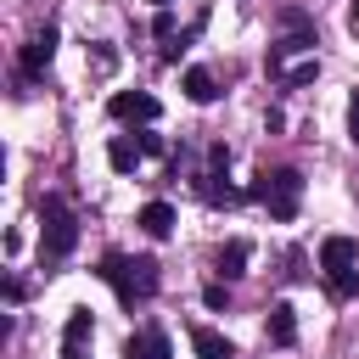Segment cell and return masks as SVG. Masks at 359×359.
Here are the masks:
<instances>
[{
	"label": "cell",
	"mask_w": 359,
	"mask_h": 359,
	"mask_svg": "<svg viewBox=\"0 0 359 359\" xmlns=\"http://www.w3.org/2000/svg\"><path fill=\"white\" fill-rule=\"evenodd\" d=\"M95 275L118 292V303L123 309H140V303H151L157 297V286H163V275H157V258H146V252H107L101 264H95Z\"/></svg>",
	"instance_id": "obj_1"
},
{
	"label": "cell",
	"mask_w": 359,
	"mask_h": 359,
	"mask_svg": "<svg viewBox=\"0 0 359 359\" xmlns=\"http://www.w3.org/2000/svg\"><path fill=\"white\" fill-rule=\"evenodd\" d=\"M247 196H252L275 224H292L297 208H303V174H297V168H264Z\"/></svg>",
	"instance_id": "obj_2"
},
{
	"label": "cell",
	"mask_w": 359,
	"mask_h": 359,
	"mask_svg": "<svg viewBox=\"0 0 359 359\" xmlns=\"http://www.w3.org/2000/svg\"><path fill=\"white\" fill-rule=\"evenodd\" d=\"M79 247V213L67 208V196H39V258L45 264H62L67 252Z\"/></svg>",
	"instance_id": "obj_3"
},
{
	"label": "cell",
	"mask_w": 359,
	"mask_h": 359,
	"mask_svg": "<svg viewBox=\"0 0 359 359\" xmlns=\"http://www.w3.org/2000/svg\"><path fill=\"white\" fill-rule=\"evenodd\" d=\"M320 269L337 297H359V241L353 236H325L320 241Z\"/></svg>",
	"instance_id": "obj_4"
},
{
	"label": "cell",
	"mask_w": 359,
	"mask_h": 359,
	"mask_svg": "<svg viewBox=\"0 0 359 359\" xmlns=\"http://www.w3.org/2000/svg\"><path fill=\"white\" fill-rule=\"evenodd\" d=\"M224 168H230V146H208V168L191 174V185H196V196H202L208 208H236V202H241V191L224 185Z\"/></svg>",
	"instance_id": "obj_5"
},
{
	"label": "cell",
	"mask_w": 359,
	"mask_h": 359,
	"mask_svg": "<svg viewBox=\"0 0 359 359\" xmlns=\"http://www.w3.org/2000/svg\"><path fill=\"white\" fill-rule=\"evenodd\" d=\"M50 56H56V28L45 22V28H34V34L22 39V56H17V73H22V79H45V67H50Z\"/></svg>",
	"instance_id": "obj_6"
},
{
	"label": "cell",
	"mask_w": 359,
	"mask_h": 359,
	"mask_svg": "<svg viewBox=\"0 0 359 359\" xmlns=\"http://www.w3.org/2000/svg\"><path fill=\"white\" fill-rule=\"evenodd\" d=\"M107 112H112V118H123V123H157V112H163V107H157V95H151V90H118V95L107 101Z\"/></svg>",
	"instance_id": "obj_7"
},
{
	"label": "cell",
	"mask_w": 359,
	"mask_h": 359,
	"mask_svg": "<svg viewBox=\"0 0 359 359\" xmlns=\"http://www.w3.org/2000/svg\"><path fill=\"white\" fill-rule=\"evenodd\" d=\"M123 353H129V359H174V348H168V331H163V325H140V331H129Z\"/></svg>",
	"instance_id": "obj_8"
},
{
	"label": "cell",
	"mask_w": 359,
	"mask_h": 359,
	"mask_svg": "<svg viewBox=\"0 0 359 359\" xmlns=\"http://www.w3.org/2000/svg\"><path fill=\"white\" fill-rule=\"evenodd\" d=\"M264 337L275 342V348H292L297 342V309L280 297V303H269V320H264Z\"/></svg>",
	"instance_id": "obj_9"
},
{
	"label": "cell",
	"mask_w": 359,
	"mask_h": 359,
	"mask_svg": "<svg viewBox=\"0 0 359 359\" xmlns=\"http://www.w3.org/2000/svg\"><path fill=\"white\" fill-rule=\"evenodd\" d=\"M247 258H252V241H241V236H230L219 252H213V269L224 275V280H236V275H247Z\"/></svg>",
	"instance_id": "obj_10"
},
{
	"label": "cell",
	"mask_w": 359,
	"mask_h": 359,
	"mask_svg": "<svg viewBox=\"0 0 359 359\" xmlns=\"http://www.w3.org/2000/svg\"><path fill=\"white\" fill-rule=\"evenodd\" d=\"M191 348H196V359H236V342L219 337L213 325H191Z\"/></svg>",
	"instance_id": "obj_11"
},
{
	"label": "cell",
	"mask_w": 359,
	"mask_h": 359,
	"mask_svg": "<svg viewBox=\"0 0 359 359\" xmlns=\"http://www.w3.org/2000/svg\"><path fill=\"white\" fill-rule=\"evenodd\" d=\"M185 95L196 101V107H208V101H219V79H213V67H185Z\"/></svg>",
	"instance_id": "obj_12"
},
{
	"label": "cell",
	"mask_w": 359,
	"mask_h": 359,
	"mask_svg": "<svg viewBox=\"0 0 359 359\" xmlns=\"http://www.w3.org/2000/svg\"><path fill=\"white\" fill-rule=\"evenodd\" d=\"M140 157H146V151H140V140H129V135H112V140H107V163H112L118 174H135V168H140Z\"/></svg>",
	"instance_id": "obj_13"
},
{
	"label": "cell",
	"mask_w": 359,
	"mask_h": 359,
	"mask_svg": "<svg viewBox=\"0 0 359 359\" xmlns=\"http://www.w3.org/2000/svg\"><path fill=\"white\" fill-rule=\"evenodd\" d=\"M140 230L163 241V236L174 230V208H168V202H146V208H140Z\"/></svg>",
	"instance_id": "obj_14"
},
{
	"label": "cell",
	"mask_w": 359,
	"mask_h": 359,
	"mask_svg": "<svg viewBox=\"0 0 359 359\" xmlns=\"http://www.w3.org/2000/svg\"><path fill=\"white\" fill-rule=\"evenodd\" d=\"M95 337V320H90V309H73L67 314V325H62V348H84Z\"/></svg>",
	"instance_id": "obj_15"
},
{
	"label": "cell",
	"mask_w": 359,
	"mask_h": 359,
	"mask_svg": "<svg viewBox=\"0 0 359 359\" xmlns=\"http://www.w3.org/2000/svg\"><path fill=\"white\" fill-rule=\"evenodd\" d=\"M314 73H320V56H309V62L286 67V73H280V84H286V90H303V84H314Z\"/></svg>",
	"instance_id": "obj_16"
},
{
	"label": "cell",
	"mask_w": 359,
	"mask_h": 359,
	"mask_svg": "<svg viewBox=\"0 0 359 359\" xmlns=\"http://www.w3.org/2000/svg\"><path fill=\"white\" fill-rule=\"evenodd\" d=\"M202 303H208V309H230V286H224V280H213V286L202 292Z\"/></svg>",
	"instance_id": "obj_17"
},
{
	"label": "cell",
	"mask_w": 359,
	"mask_h": 359,
	"mask_svg": "<svg viewBox=\"0 0 359 359\" xmlns=\"http://www.w3.org/2000/svg\"><path fill=\"white\" fill-rule=\"evenodd\" d=\"M135 140H140V151H146V157H163V151H168V140H163V135H135Z\"/></svg>",
	"instance_id": "obj_18"
},
{
	"label": "cell",
	"mask_w": 359,
	"mask_h": 359,
	"mask_svg": "<svg viewBox=\"0 0 359 359\" xmlns=\"http://www.w3.org/2000/svg\"><path fill=\"white\" fill-rule=\"evenodd\" d=\"M348 140L359 146V90H353V101H348Z\"/></svg>",
	"instance_id": "obj_19"
},
{
	"label": "cell",
	"mask_w": 359,
	"mask_h": 359,
	"mask_svg": "<svg viewBox=\"0 0 359 359\" xmlns=\"http://www.w3.org/2000/svg\"><path fill=\"white\" fill-rule=\"evenodd\" d=\"M348 28H353V34H359V0H353V6H348Z\"/></svg>",
	"instance_id": "obj_20"
},
{
	"label": "cell",
	"mask_w": 359,
	"mask_h": 359,
	"mask_svg": "<svg viewBox=\"0 0 359 359\" xmlns=\"http://www.w3.org/2000/svg\"><path fill=\"white\" fill-rule=\"evenodd\" d=\"M62 359H90V353L84 348H62Z\"/></svg>",
	"instance_id": "obj_21"
},
{
	"label": "cell",
	"mask_w": 359,
	"mask_h": 359,
	"mask_svg": "<svg viewBox=\"0 0 359 359\" xmlns=\"http://www.w3.org/2000/svg\"><path fill=\"white\" fill-rule=\"evenodd\" d=\"M151 6H168V0H151Z\"/></svg>",
	"instance_id": "obj_22"
}]
</instances>
